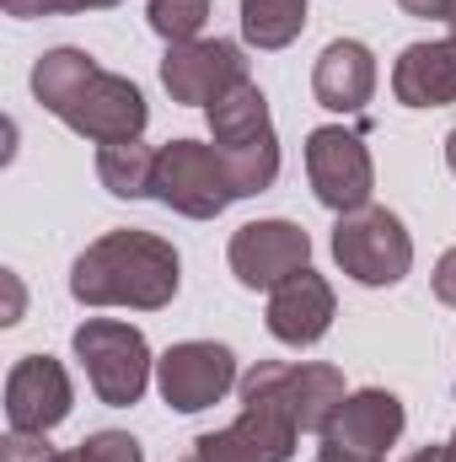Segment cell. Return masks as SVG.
I'll list each match as a JSON object with an SVG mask.
<instances>
[{"mask_svg": "<svg viewBox=\"0 0 456 462\" xmlns=\"http://www.w3.org/2000/svg\"><path fill=\"white\" fill-rule=\"evenodd\" d=\"M32 97L65 129H76V134H87L97 145L140 140V129L150 118L145 92L129 76L103 70L87 49H49L32 65Z\"/></svg>", "mask_w": 456, "mask_h": 462, "instance_id": "1", "label": "cell"}, {"mask_svg": "<svg viewBox=\"0 0 456 462\" xmlns=\"http://www.w3.org/2000/svg\"><path fill=\"white\" fill-rule=\"evenodd\" d=\"M183 285V258L156 231H103L70 263V296L81 307H134L161 312Z\"/></svg>", "mask_w": 456, "mask_h": 462, "instance_id": "2", "label": "cell"}, {"mask_svg": "<svg viewBox=\"0 0 456 462\" xmlns=\"http://www.w3.org/2000/svg\"><path fill=\"white\" fill-rule=\"evenodd\" d=\"M205 114H210V145L226 162L231 183H236V199L263 194L279 178V134H274L269 97L258 92V81L231 87L226 97L210 103Z\"/></svg>", "mask_w": 456, "mask_h": 462, "instance_id": "3", "label": "cell"}, {"mask_svg": "<svg viewBox=\"0 0 456 462\" xmlns=\"http://www.w3.org/2000/svg\"><path fill=\"white\" fill-rule=\"evenodd\" d=\"M70 345H76V360L87 365L92 393L108 409H129V403L145 398V387H150V345H145V334L134 323L87 318Z\"/></svg>", "mask_w": 456, "mask_h": 462, "instance_id": "4", "label": "cell"}, {"mask_svg": "<svg viewBox=\"0 0 456 462\" xmlns=\"http://www.w3.org/2000/svg\"><path fill=\"white\" fill-rule=\"evenodd\" d=\"M150 199L178 210V216H188V221H215L236 199V183H231L215 145H205V140H167L156 151Z\"/></svg>", "mask_w": 456, "mask_h": 462, "instance_id": "5", "label": "cell"}, {"mask_svg": "<svg viewBox=\"0 0 456 462\" xmlns=\"http://www.w3.org/2000/svg\"><path fill=\"white\" fill-rule=\"evenodd\" d=\"M333 258L354 285L381 291V285H397L414 269V236L392 210L360 205V210L339 216V226H333Z\"/></svg>", "mask_w": 456, "mask_h": 462, "instance_id": "6", "label": "cell"}, {"mask_svg": "<svg viewBox=\"0 0 456 462\" xmlns=\"http://www.w3.org/2000/svg\"><path fill=\"white\" fill-rule=\"evenodd\" d=\"M306 178H312V194L333 216H349V210L370 205V189H376L370 151L343 124H323V129L306 134Z\"/></svg>", "mask_w": 456, "mask_h": 462, "instance_id": "7", "label": "cell"}, {"mask_svg": "<svg viewBox=\"0 0 456 462\" xmlns=\"http://www.w3.org/2000/svg\"><path fill=\"white\" fill-rule=\"evenodd\" d=\"M252 81L247 76V54L231 38H194V43H167L161 60V87L172 92V103L188 108H210L221 103L231 87Z\"/></svg>", "mask_w": 456, "mask_h": 462, "instance_id": "8", "label": "cell"}, {"mask_svg": "<svg viewBox=\"0 0 456 462\" xmlns=\"http://www.w3.org/2000/svg\"><path fill=\"white\" fill-rule=\"evenodd\" d=\"M156 387L167 398V409L178 414H199L210 403H221L231 387H236V355L215 339H188V345H172L156 360Z\"/></svg>", "mask_w": 456, "mask_h": 462, "instance_id": "9", "label": "cell"}, {"mask_svg": "<svg viewBox=\"0 0 456 462\" xmlns=\"http://www.w3.org/2000/svg\"><path fill=\"white\" fill-rule=\"evenodd\" d=\"M285 360H258L247 376H242V414H236V430L258 447L263 462H290L296 457V414H290V393H285Z\"/></svg>", "mask_w": 456, "mask_h": 462, "instance_id": "10", "label": "cell"}, {"mask_svg": "<svg viewBox=\"0 0 456 462\" xmlns=\"http://www.w3.org/2000/svg\"><path fill=\"white\" fill-rule=\"evenodd\" d=\"M231 274L247 291H274L312 263V236L296 221H247L226 247Z\"/></svg>", "mask_w": 456, "mask_h": 462, "instance_id": "11", "label": "cell"}, {"mask_svg": "<svg viewBox=\"0 0 456 462\" xmlns=\"http://www.w3.org/2000/svg\"><path fill=\"white\" fill-rule=\"evenodd\" d=\"M403 436V398L387 387H360L339 403V414L323 430V452L354 462H381Z\"/></svg>", "mask_w": 456, "mask_h": 462, "instance_id": "12", "label": "cell"}, {"mask_svg": "<svg viewBox=\"0 0 456 462\" xmlns=\"http://www.w3.org/2000/svg\"><path fill=\"white\" fill-rule=\"evenodd\" d=\"M76 393H70V376L54 355H22L5 376V420L11 430H38L49 436L65 414H70Z\"/></svg>", "mask_w": 456, "mask_h": 462, "instance_id": "13", "label": "cell"}, {"mask_svg": "<svg viewBox=\"0 0 456 462\" xmlns=\"http://www.w3.org/2000/svg\"><path fill=\"white\" fill-rule=\"evenodd\" d=\"M333 312H339V301H333V285L306 263L301 274H290L285 285H274L269 291V334L279 339V345H317L328 328H333Z\"/></svg>", "mask_w": 456, "mask_h": 462, "instance_id": "14", "label": "cell"}, {"mask_svg": "<svg viewBox=\"0 0 456 462\" xmlns=\"http://www.w3.org/2000/svg\"><path fill=\"white\" fill-rule=\"evenodd\" d=\"M392 97L403 108H451L456 103V38L408 43L392 65Z\"/></svg>", "mask_w": 456, "mask_h": 462, "instance_id": "15", "label": "cell"}, {"mask_svg": "<svg viewBox=\"0 0 456 462\" xmlns=\"http://www.w3.org/2000/svg\"><path fill=\"white\" fill-rule=\"evenodd\" d=\"M312 92L328 114H360L376 92V60L360 38H333L323 54H317V70H312Z\"/></svg>", "mask_w": 456, "mask_h": 462, "instance_id": "16", "label": "cell"}, {"mask_svg": "<svg viewBox=\"0 0 456 462\" xmlns=\"http://www.w3.org/2000/svg\"><path fill=\"white\" fill-rule=\"evenodd\" d=\"M285 393H290V414L301 430H328V420L339 414V403L349 398L343 393V371L328 365V360H306V365H290L285 371Z\"/></svg>", "mask_w": 456, "mask_h": 462, "instance_id": "17", "label": "cell"}, {"mask_svg": "<svg viewBox=\"0 0 456 462\" xmlns=\"http://www.w3.org/2000/svg\"><path fill=\"white\" fill-rule=\"evenodd\" d=\"M97 178L114 199H150L156 183V151L145 140H114L97 151Z\"/></svg>", "mask_w": 456, "mask_h": 462, "instance_id": "18", "label": "cell"}, {"mask_svg": "<svg viewBox=\"0 0 456 462\" xmlns=\"http://www.w3.org/2000/svg\"><path fill=\"white\" fill-rule=\"evenodd\" d=\"M306 27V0H242V32L252 49H290Z\"/></svg>", "mask_w": 456, "mask_h": 462, "instance_id": "19", "label": "cell"}, {"mask_svg": "<svg viewBox=\"0 0 456 462\" xmlns=\"http://www.w3.org/2000/svg\"><path fill=\"white\" fill-rule=\"evenodd\" d=\"M150 16V32L167 38V43H194L210 22V0H150L145 5Z\"/></svg>", "mask_w": 456, "mask_h": 462, "instance_id": "20", "label": "cell"}, {"mask_svg": "<svg viewBox=\"0 0 456 462\" xmlns=\"http://www.w3.org/2000/svg\"><path fill=\"white\" fill-rule=\"evenodd\" d=\"M194 457L199 462H263L258 457V447L231 425V430H210V436H199L194 441Z\"/></svg>", "mask_w": 456, "mask_h": 462, "instance_id": "21", "label": "cell"}, {"mask_svg": "<svg viewBox=\"0 0 456 462\" xmlns=\"http://www.w3.org/2000/svg\"><path fill=\"white\" fill-rule=\"evenodd\" d=\"M81 457L87 462H145V452H140V441L123 436V430H97V436L81 441Z\"/></svg>", "mask_w": 456, "mask_h": 462, "instance_id": "22", "label": "cell"}, {"mask_svg": "<svg viewBox=\"0 0 456 462\" xmlns=\"http://www.w3.org/2000/svg\"><path fill=\"white\" fill-rule=\"evenodd\" d=\"M5 5V16H59V11H108L118 0H0Z\"/></svg>", "mask_w": 456, "mask_h": 462, "instance_id": "23", "label": "cell"}, {"mask_svg": "<svg viewBox=\"0 0 456 462\" xmlns=\"http://www.w3.org/2000/svg\"><path fill=\"white\" fill-rule=\"evenodd\" d=\"M49 457H54V447L38 430H11L0 441V462H49Z\"/></svg>", "mask_w": 456, "mask_h": 462, "instance_id": "24", "label": "cell"}, {"mask_svg": "<svg viewBox=\"0 0 456 462\" xmlns=\"http://www.w3.org/2000/svg\"><path fill=\"white\" fill-rule=\"evenodd\" d=\"M435 296H441L446 307H456V247H446L441 263H435Z\"/></svg>", "mask_w": 456, "mask_h": 462, "instance_id": "25", "label": "cell"}, {"mask_svg": "<svg viewBox=\"0 0 456 462\" xmlns=\"http://www.w3.org/2000/svg\"><path fill=\"white\" fill-rule=\"evenodd\" d=\"M408 16H424V22H446V5L451 0H397Z\"/></svg>", "mask_w": 456, "mask_h": 462, "instance_id": "26", "label": "cell"}, {"mask_svg": "<svg viewBox=\"0 0 456 462\" xmlns=\"http://www.w3.org/2000/svg\"><path fill=\"white\" fill-rule=\"evenodd\" d=\"M408 462H451V457H446V447H424V452H414Z\"/></svg>", "mask_w": 456, "mask_h": 462, "instance_id": "27", "label": "cell"}, {"mask_svg": "<svg viewBox=\"0 0 456 462\" xmlns=\"http://www.w3.org/2000/svg\"><path fill=\"white\" fill-rule=\"evenodd\" d=\"M446 167H451V172H456V129H451V134H446Z\"/></svg>", "mask_w": 456, "mask_h": 462, "instance_id": "28", "label": "cell"}, {"mask_svg": "<svg viewBox=\"0 0 456 462\" xmlns=\"http://www.w3.org/2000/svg\"><path fill=\"white\" fill-rule=\"evenodd\" d=\"M49 462H87V457H81V447H76V452H54Z\"/></svg>", "mask_w": 456, "mask_h": 462, "instance_id": "29", "label": "cell"}, {"mask_svg": "<svg viewBox=\"0 0 456 462\" xmlns=\"http://www.w3.org/2000/svg\"><path fill=\"white\" fill-rule=\"evenodd\" d=\"M446 27H451V38H456V0L446 5Z\"/></svg>", "mask_w": 456, "mask_h": 462, "instance_id": "30", "label": "cell"}, {"mask_svg": "<svg viewBox=\"0 0 456 462\" xmlns=\"http://www.w3.org/2000/svg\"><path fill=\"white\" fill-rule=\"evenodd\" d=\"M317 462H354V457H333V452H317Z\"/></svg>", "mask_w": 456, "mask_h": 462, "instance_id": "31", "label": "cell"}, {"mask_svg": "<svg viewBox=\"0 0 456 462\" xmlns=\"http://www.w3.org/2000/svg\"><path fill=\"white\" fill-rule=\"evenodd\" d=\"M446 457H451V462H456V436H451V441H446Z\"/></svg>", "mask_w": 456, "mask_h": 462, "instance_id": "32", "label": "cell"}, {"mask_svg": "<svg viewBox=\"0 0 456 462\" xmlns=\"http://www.w3.org/2000/svg\"><path fill=\"white\" fill-rule=\"evenodd\" d=\"M188 462H199V457H188Z\"/></svg>", "mask_w": 456, "mask_h": 462, "instance_id": "33", "label": "cell"}]
</instances>
